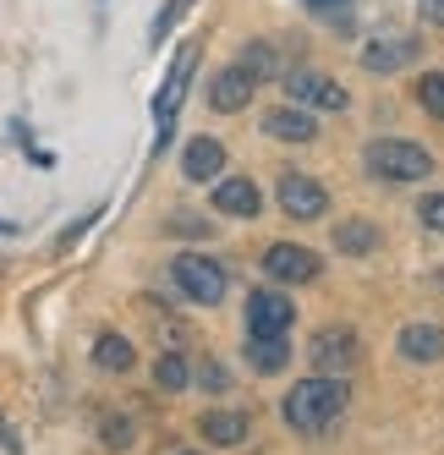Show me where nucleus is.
I'll return each mask as SVG.
<instances>
[{"label":"nucleus","mask_w":444,"mask_h":455,"mask_svg":"<svg viewBox=\"0 0 444 455\" xmlns=\"http://www.w3.org/2000/svg\"><path fill=\"white\" fill-rule=\"evenodd\" d=\"M352 406V384H345V373H319V379H307V384H297L291 395H285V406H280V417L291 422L297 434H319V428H329V422Z\"/></svg>","instance_id":"f257e3e1"},{"label":"nucleus","mask_w":444,"mask_h":455,"mask_svg":"<svg viewBox=\"0 0 444 455\" xmlns=\"http://www.w3.org/2000/svg\"><path fill=\"white\" fill-rule=\"evenodd\" d=\"M362 165L378 181H428L433 176V154L423 143H406V138H373L362 148Z\"/></svg>","instance_id":"f03ea898"},{"label":"nucleus","mask_w":444,"mask_h":455,"mask_svg":"<svg viewBox=\"0 0 444 455\" xmlns=\"http://www.w3.org/2000/svg\"><path fill=\"white\" fill-rule=\"evenodd\" d=\"M198 44H181L176 60H170V72H165V88L154 93V148H165L170 143V126L186 105V88H193V72H198Z\"/></svg>","instance_id":"7ed1b4c3"},{"label":"nucleus","mask_w":444,"mask_h":455,"mask_svg":"<svg viewBox=\"0 0 444 455\" xmlns=\"http://www.w3.org/2000/svg\"><path fill=\"white\" fill-rule=\"evenodd\" d=\"M170 275H176V285H181L186 302L214 307L219 297H226V264H219V258H209V252H176Z\"/></svg>","instance_id":"20e7f679"},{"label":"nucleus","mask_w":444,"mask_h":455,"mask_svg":"<svg viewBox=\"0 0 444 455\" xmlns=\"http://www.w3.org/2000/svg\"><path fill=\"white\" fill-rule=\"evenodd\" d=\"M280 88H285V100L302 105V110H345V105H352L345 83H335V77H324V72H313V67L280 72Z\"/></svg>","instance_id":"39448f33"},{"label":"nucleus","mask_w":444,"mask_h":455,"mask_svg":"<svg viewBox=\"0 0 444 455\" xmlns=\"http://www.w3.org/2000/svg\"><path fill=\"white\" fill-rule=\"evenodd\" d=\"M291 323H297V307L285 291L264 285L247 297V335H291Z\"/></svg>","instance_id":"423d86ee"},{"label":"nucleus","mask_w":444,"mask_h":455,"mask_svg":"<svg viewBox=\"0 0 444 455\" xmlns=\"http://www.w3.org/2000/svg\"><path fill=\"white\" fill-rule=\"evenodd\" d=\"M319 252H307L302 242H274L264 247V275L280 280V285H307V280H319Z\"/></svg>","instance_id":"0eeeda50"},{"label":"nucleus","mask_w":444,"mask_h":455,"mask_svg":"<svg viewBox=\"0 0 444 455\" xmlns=\"http://www.w3.org/2000/svg\"><path fill=\"white\" fill-rule=\"evenodd\" d=\"M411 60H423V34H378V39L362 50V67L378 72V77L406 72Z\"/></svg>","instance_id":"6e6552de"},{"label":"nucleus","mask_w":444,"mask_h":455,"mask_svg":"<svg viewBox=\"0 0 444 455\" xmlns=\"http://www.w3.org/2000/svg\"><path fill=\"white\" fill-rule=\"evenodd\" d=\"M274 192H280V209L291 214V220H319V214L329 209L324 181H313V176H302V171H285Z\"/></svg>","instance_id":"1a4fd4ad"},{"label":"nucleus","mask_w":444,"mask_h":455,"mask_svg":"<svg viewBox=\"0 0 444 455\" xmlns=\"http://www.w3.org/2000/svg\"><path fill=\"white\" fill-rule=\"evenodd\" d=\"M357 356H362V346H357V330H319V340H313V363H319V373H352L357 368Z\"/></svg>","instance_id":"9d476101"},{"label":"nucleus","mask_w":444,"mask_h":455,"mask_svg":"<svg viewBox=\"0 0 444 455\" xmlns=\"http://www.w3.org/2000/svg\"><path fill=\"white\" fill-rule=\"evenodd\" d=\"M252 93H258V83H252L242 67H219V72L209 77V105H214L219 116L247 110V105H252Z\"/></svg>","instance_id":"9b49d317"},{"label":"nucleus","mask_w":444,"mask_h":455,"mask_svg":"<svg viewBox=\"0 0 444 455\" xmlns=\"http://www.w3.org/2000/svg\"><path fill=\"white\" fill-rule=\"evenodd\" d=\"M264 132L274 143H313L319 138V121H313V110H302V105H280V110L264 116Z\"/></svg>","instance_id":"f8f14e48"},{"label":"nucleus","mask_w":444,"mask_h":455,"mask_svg":"<svg viewBox=\"0 0 444 455\" xmlns=\"http://www.w3.org/2000/svg\"><path fill=\"white\" fill-rule=\"evenodd\" d=\"M219 171H226V143L219 138H193L181 148V176L186 181H219Z\"/></svg>","instance_id":"ddd939ff"},{"label":"nucleus","mask_w":444,"mask_h":455,"mask_svg":"<svg viewBox=\"0 0 444 455\" xmlns=\"http://www.w3.org/2000/svg\"><path fill=\"white\" fill-rule=\"evenodd\" d=\"M214 209H219V214H231V220H252V214L264 209V192L252 187L247 176H226V181L214 187Z\"/></svg>","instance_id":"4468645a"},{"label":"nucleus","mask_w":444,"mask_h":455,"mask_svg":"<svg viewBox=\"0 0 444 455\" xmlns=\"http://www.w3.org/2000/svg\"><path fill=\"white\" fill-rule=\"evenodd\" d=\"M400 356L406 363H439L444 356V330L439 323H406L400 330Z\"/></svg>","instance_id":"2eb2a0df"},{"label":"nucleus","mask_w":444,"mask_h":455,"mask_svg":"<svg viewBox=\"0 0 444 455\" xmlns=\"http://www.w3.org/2000/svg\"><path fill=\"white\" fill-rule=\"evenodd\" d=\"M335 252H345V258H373L378 252V225L373 220H340L335 225Z\"/></svg>","instance_id":"dca6fc26"},{"label":"nucleus","mask_w":444,"mask_h":455,"mask_svg":"<svg viewBox=\"0 0 444 455\" xmlns=\"http://www.w3.org/2000/svg\"><path fill=\"white\" fill-rule=\"evenodd\" d=\"M285 363H291V340H285V335H247V368L280 373Z\"/></svg>","instance_id":"f3484780"},{"label":"nucleus","mask_w":444,"mask_h":455,"mask_svg":"<svg viewBox=\"0 0 444 455\" xmlns=\"http://www.w3.org/2000/svg\"><path fill=\"white\" fill-rule=\"evenodd\" d=\"M198 428H203L209 444H242L247 428H252V417H247V411H203Z\"/></svg>","instance_id":"a211bd4d"},{"label":"nucleus","mask_w":444,"mask_h":455,"mask_svg":"<svg viewBox=\"0 0 444 455\" xmlns=\"http://www.w3.org/2000/svg\"><path fill=\"white\" fill-rule=\"evenodd\" d=\"M236 67H242L252 83H280V55H274V44H242Z\"/></svg>","instance_id":"6ab92c4d"},{"label":"nucleus","mask_w":444,"mask_h":455,"mask_svg":"<svg viewBox=\"0 0 444 455\" xmlns=\"http://www.w3.org/2000/svg\"><path fill=\"white\" fill-rule=\"evenodd\" d=\"M132 340H126V335H99V340H93V363H99L105 373H126V368H132Z\"/></svg>","instance_id":"aec40b11"},{"label":"nucleus","mask_w":444,"mask_h":455,"mask_svg":"<svg viewBox=\"0 0 444 455\" xmlns=\"http://www.w3.org/2000/svg\"><path fill=\"white\" fill-rule=\"evenodd\" d=\"M154 384H160L165 395L186 389V384H193V368H186V356H181V351H165V356H154Z\"/></svg>","instance_id":"412c9836"},{"label":"nucleus","mask_w":444,"mask_h":455,"mask_svg":"<svg viewBox=\"0 0 444 455\" xmlns=\"http://www.w3.org/2000/svg\"><path fill=\"white\" fill-rule=\"evenodd\" d=\"M417 105H423L433 121H444V72H423V77H417Z\"/></svg>","instance_id":"4be33fe9"},{"label":"nucleus","mask_w":444,"mask_h":455,"mask_svg":"<svg viewBox=\"0 0 444 455\" xmlns=\"http://www.w3.org/2000/svg\"><path fill=\"white\" fill-rule=\"evenodd\" d=\"M297 6H307L313 17H324L335 28H352V6H357V0H297Z\"/></svg>","instance_id":"5701e85b"},{"label":"nucleus","mask_w":444,"mask_h":455,"mask_svg":"<svg viewBox=\"0 0 444 455\" xmlns=\"http://www.w3.org/2000/svg\"><path fill=\"white\" fill-rule=\"evenodd\" d=\"M186 12H193V0H165V6H160V17H154V44H160V39H170V28H176Z\"/></svg>","instance_id":"b1692460"},{"label":"nucleus","mask_w":444,"mask_h":455,"mask_svg":"<svg viewBox=\"0 0 444 455\" xmlns=\"http://www.w3.org/2000/svg\"><path fill=\"white\" fill-rule=\"evenodd\" d=\"M417 220L428 225V231H444V192H428V198L417 204Z\"/></svg>","instance_id":"393cba45"},{"label":"nucleus","mask_w":444,"mask_h":455,"mask_svg":"<svg viewBox=\"0 0 444 455\" xmlns=\"http://www.w3.org/2000/svg\"><path fill=\"white\" fill-rule=\"evenodd\" d=\"M170 231H176V236H209V220H198V214H176Z\"/></svg>","instance_id":"a878e982"},{"label":"nucleus","mask_w":444,"mask_h":455,"mask_svg":"<svg viewBox=\"0 0 444 455\" xmlns=\"http://www.w3.org/2000/svg\"><path fill=\"white\" fill-rule=\"evenodd\" d=\"M198 379H203V389H231V373L219 368V363H203V368H198Z\"/></svg>","instance_id":"bb28decb"},{"label":"nucleus","mask_w":444,"mask_h":455,"mask_svg":"<svg viewBox=\"0 0 444 455\" xmlns=\"http://www.w3.org/2000/svg\"><path fill=\"white\" fill-rule=\"evenodd\" d=\"M417 17L428 28H444V0H417Z\"/></svg>","instance_id":"cd10ccee"},{"label":"nucleus","mask_w":444,"mask_h":455,"mask_svg":"<svg viewBox=\"0 0 444 455\" xmlns=\"http://www.w3.org/2000/svg\"><path fill=\"white\" fill-rule=\"evenodd\" d=\"M105 444H115V450L132 444V434H126V422H121V417H115V422H105Z\"/></svg>","instance_id":"c85d7f7f"},{"label":"nucleus","mask_w":444,"mask_h":455,"mask_svg":"<svg viewBox=\"0 0 444 455\" xmlns=\"http://www.w3.org/2000/svg\"><path fill=\"white\" fill-rule=\"evenodd\" d=\"M186 455H198V450H186Z\"/></svg>","instance_id":"c756f323"}]
</instances>
